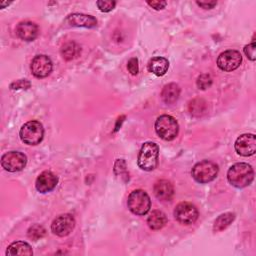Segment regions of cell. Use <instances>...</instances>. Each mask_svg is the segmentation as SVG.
I'll return each instance as SVG.
<instances>
[{"instance_id": "9c48e42d", "label": "cell", "mask_w": 256, "mask_h": 256, "mask_svg": "<svg viewBox=\"0 0 256 256\" xmlns=\"http://www.w3.org/2000/svg\"><path fill=\"white\" fill-rule=\"evenodd\" d=\"M242 63V55L237 50H227L221 53L217 59L218 67L225 72L236 70Z\"/></svg>"}, {"instance_id": "f1b7e54d", "label": "cell", "mask_w": 256, "mask_h": 256, "mask_svg": "<svg viewBox=\"0 0 256 256\" xmlns=\"http://www.w3.org/2000/svg\"><path fill=\"white\" fill-rule=\"evenodd\" d=\"M244 53L251 61H255V42L253 41L251 44H248L244 48Z\"/></svg>"}, {"instance_id": "603a6c76", "label": "cell", "mask_w": 256, "mask_h": 256, "mask_svg": "<svg viewBox=\"0 0 256 256\" xmlns=\"http://www.w3.org/2000/svg\"><path fill=\"white\" fill-rule=\"evenodd\" d=\"M27 235L31 240L37 241L46 235V230L43 226L39 224H35L29 228Z\"/></svg>"}, {"instance_id": "1f68e13d", "label": "cell", "mask_w": 256, "mask_h": 256, "mask_svg": "<svg viewBox=\"0 0 256 256\" xmlns=\"http://www.w3.org/2000/svg\"><path fill=\"white\" fill-rule=\"evenodd\" d=\"M10 3H8V2H0V5H1V8H4V6L5 5H9Z\"/></svg>"}, {"instance_id": "7402d4cb", "label": "cell", "mask_w": 256, "mask_h": 256, "mask_svg": "<svg viewBox=\"0 0 256 256\" xmlns=\"http://www.w3.org/2000/svg\"><path fill=\"white\" fill-rule=\"evenodd\" d=\"M81 52V48L78 44H76L75 42H69V43H66L62 49H61V54H62V57L67 60V61H70V60H73L75 59L76 57H78V55L80 54Z\"/></svg>"}, {"instance_id": "4316f807", "label": "cell", "mask_w": 256, "mask_h": 256, "mask_svg": "<svg viewBox=\"0 0 256 256\" xmlns=\"http://www.w3.org/2000/svg\"><path fill=\"white\" fill-rule=\"evenodd\" d=\"M31 86V83L26 80V79H21V80H17L15 82H13L11 85H10V89L11 90H19V89H29Z\"/></svg>"}, {"instance_id": "277c9868", "label": "cell", "mask_w": 256, "mask_h": 256, "mask_svg": "<svg viewBox=\"0 0 256 256\" xmlns=\"http://www.w3.org/2000/svg\"><path fill=\"white\" fill-rule=\"evenodd\" d=\"M129 210L138 216L146 215L151 208V200L144 190H134L130 193L127 201Z\"/></svg>"}, {"instance_id": "3957f363", "label": "cell", "mask_w": 256, "mask_h": 256, "mask_svg": "<svg viewBox=\"0 0 256 256\" xmlns=\"http://www.w3.org/2000/svg\"><path fill=\"white\" fill-rule=\"evenodd\" d=\"M155 130L161 139L172 141L179 133V125L174 117L170 115H162L155 122Z\"/></svg>"}, {"instance_id": "8992f818", "label": "cell", "mask_w": 256, "mask_h": 256, "mask_svg": "<svg viewBox=\"0 0 256 256\" xmlns=\"http://www.w3.org/2000/svg\"><path fill=\"white\" fill-rule=\"evenodd\" d=\"M20 138L27 145H38L44 138L43 125L38 121H29L20 130Z\"/></svg>"}, {"instance_id": "484cf974", "label": "cell", "mask_w": 256, "mask_h": 256, "mask_svg": "<svg viewBox=\"0 0 256 256\" xmlns=\"http://www.w3.org/2000/svg\"><path fill=\"white\" fill-rule=\"evenodd\" d=\"M97 6L99 8L100 11L102 12H110L112 11L115 6H116V2L115 1H104V0H99L97 1Z\"/></svg>"}, {"instance_id": "52a82bcc", "label": "cell", "mask_w": 256, "mask_h": 256, "mask_svg": "<svg viewBox=\"0 0 256 256\" xmlns=\"http://www.w3.org/2000/svg\"><path fill=\"white\" fill-rule=\"evenodd\" d=\"M175 219L184 225H190L196 222L199 213L195 205L189 202L179 203L174 210Z\"/></svg>"}, {"instance_id": "e0dca14e", "label": "cell", "mask_w": 256, "mask_h": 256, "mask_svg": "<svg viewBox=\"0 0 256 256\" xmlns=\"http://www.w3.org/2000/svg\"><path fill=\"white\" fill-rule=\"evenodd\" d=\"M169 69V61L164 57H154L148 63V70L156 76H163Z\"/></svg>"}, {"instance_id": "f546056e", "label": "cell", "mask_w": 256, "mask_h": 256, "mask_svg": "<svg viewBox=\"0 0 256 256\" xmlns=\"http://www.w3.org/2000/svg\"><path fill=\"white\" fill-rule=\"evenodd\" d=\"M147 4L154 8L155 10H162L166 7L167 3L165 1H147Z\"/></svg>"}, {"instance_id": "7a4b0ae2", "label": "cell", "mask_w": 256, "mask_h": 256, "mask_svg": "<svg viewBox=\"0 0 256 256\" xmlns=\"http://www.w3.org/2000/svg\"><path fill=\"white\" fill-rule=\"evenodd\" d=\"M159 147L154 142H145L138 155V166L144 171H153L158 166Z\"/></svg>"}, {"instance_id": "44dd1931", "label": "cell", "mask_w": 256, "mask_h": 256, "mask_svg": "<svg viewBox=\"0 0 256 256\" xmlns=\"http://www.w3.org/2000/svg\"><path fill=\"white\" fill-rule=\"evenodd\" d=\"M234 220H235V214L234 213L227 212V213H224V214L220 215L215 220V223H214V226H213L214 232H220V231L225 230L227 227H229L232 224V222Z\"/></svg>"}, {"instance_id": "6da1fadb", "label": "cell", "mask_w": 256, "mask_h": 256, "mask_svg": "<svg viewBox=\"0 0 256 256\" xmlns=\"http://www.w3.org/2000/svg\"><path fill=\"white\" fill-rule=\"evenodd\" d=\"M229 183L236 188H245L249 186L254 179V170L247 163H236L227 173Z\"/></svg>"}, {"instance_id": "2e32d148", "label": "cell", "mask_w": 256, "mask_h": 256, "mask_svg": "<svg viewBox=\"0 0 256 256\" xmlns=\"http://www.w3.org/2000/svg\"><path fill=\"white\" fill-rule=\"evenodd\" d=\"M67 22L71 26L75 27H85V28H94L97 26V20L95 17L86 14L74 13L67 17Z\"/></svg>"}, {"instance_id": "4dcf8cb0", "label": "cell", "mask_w": 256, "mask_h": 256, "mask_svg": "<svg viewBox=\"0 0 256 256\" xmlns=\"http://www.w3.org/2000/svg\"><path fill=\"white\" fill-rule=\"evenodd\" d=\"M197 5L204 9H212L217 5V1H208V2H202V1H197Z\"/></svg>"}, {"instance_id": "8fae6325", "label": "cell", "mask_w": 256, "mask_h": 256, "mask_svg": "<svg viewBox=\"0 0 256 256\" xmlns=\"http://www.w3.org/2000/svg\"><path fill=\"white\" fill-rule=\"evenodd\" d=\"M52 69L53 63L46 55H38L32 60L31 72L36 78H45L49 76Z\"/></svg>"}, {"instance_id": "ba28073f", "label": "cell", "mask_w": 256, "mask_h": 256, "mask_svg": "<svg viewBox=\"0 0 256 256\" xmlns=\"http://www.w3.org/2000/svg\"><path fill=\"white\" fill-rule=\"evenodd\" d=\"M26 164V155L18 151H10L1 158V165L8 172H19L25 168Z\"/></svg>"}, {"instance_id": "d4e9b609", "label": "cell", "mask_w": 256, "mask_h": 256, "mask_svg": "<svg viewBox=\"0 0 256 256\" xmlns=\"http://www.w3.org/2000/svg\"><path fill=\"white\" fill-rule=\"evenodd\" d=\"M212 85V78L208 74L201 75L197 80V86L201 90H206Z\"/></svg>"}, {"instance_id": "30bf717a", "label": "cell", "mask_w": 256, "mask_h": 256, "mask_svg": "<svg viewBox=\"0 0 256 256\" xmlns=\"http://www.w3.org/2000/svg\"><path fill=\"white\" fill-rule=\"evenodd\" d=\"M75 227V219L71 214H63L58 216L51 225L52 232L59 236L65 237L69 235Z\"/></svg>"}, {"instance_id": "5b68a950", "label": "cell", "mask_w": 256, "mask_h": 256, "mask_svg": "<svg viewBox=\"0 0 256 256\" xmlns=\"http://www.w3.org/2000/svg\"><path fill=\"white\" fill-rule=\"evenodd\" d=\"M218 172L219 168L214 162L204 160L192 168V177L198 183L206 184L213 181L217 177Z\"/></svg>"}, {"instance_id": "83f0119b", "label": "cell", "mask_w": 256, "mask_h": 256, "mask_svg": "<svg viewBox=\"0 0 256 256\" xmlns=\"http://www.w3.org/2000/svg\"><path fill=\"white\" fill-rule=\"evenodd\" d=\"M127 68H128V71H129L132 75H137L138 72H139L138 59H137V58H131V59L128 61Z\"/></svg>"}, {"instance_id": "ac0fdd59", "label": "cell", "mask_w": 256, "mask_h": 256, "mask_svg": "<svg viewBox=\"0 0 256 256\" xmlns=\"http://www.w3.org/2000/svg\"><path fill=\"white\" fill-rule=\"evenodd\" d=\"M180 87L175 84V83H170L168 85H166L161 93V97L162 100L166 103V104H174L180 96Z\"/></svg>"}, {"instance_id": "ffe728a7", "label": "cell", "mask_w": 256, "mask_h": 256, "mask_svg": "<svg viewBox=\"0 0 256 256\" xmlns=\"http://www.w3.org/2000/svg\"><path fill=\"white\" fill-rule=\"evenodd\" d=\"M7 255H33V250L31 246L22 241H17L12 243L7 249Z\"/></svg>"}, {"instance_id": "9a60e30c", "label": "cell", "mask_w": 256, "mask_h": 256, "mask_svg": "<svg viewBox=\"0 0 256 256\" xmlns=\"http://www.w3.org/2000/svg\"><path fill=\"white\" fill-rule=\"evenodd\" d=\"M154 194L160 201H170L174 196V187L168 180H159L154 185Z\"/></svg>"}, {"instance_id": "4fadbf2b", "label": "cell", "mask_w": 256, "mask_h": 256, "mask_svg": "<svg viewBox=\"0 0 256 256\" xmlns=\"http://www.w3.org/2000/svg\"><path fill=\"white\" fill-rule=\"evenodd\" d=\"M58 184V177L50 172V171H44L42 172L37 180H36V189L40 193H48L52 191Z\"/></svg>"}, {"instance_id": "d6986e66", "label": "cell", "mask_w": 256, "mask_h": 256, "mask_svg": "<svg viewBox=\"0 0 256 256\" xmlns=\"http://www.w3.org/2000/svg\"><path fill=\"white\" fill-rule=\"evenodd\" d=\"M147 223L152 230H160L166 225L167 217L162 211L154 210L148 217Z\"/></svg>"}, {"instance_id": "5bb4252c", "label": "cell", "mask_w": 256, "mask_h": 256, "mask_svg": "<svg viewBox=\"0 0 256 256\" xmlns=\"http://www.w3.org/2000/svg\"><path fill=\"white\" fill-rule=\"evenodd\" d=\"M38 26L35 23L29 21L21 22L16 27V33L18 37L27 42L34 41L38 36Z\"/></svg>"}, {"instance_id": "7c38bea8", "label": "cell", "mask_w": 256, "mask_h": 256, "mask_svg": "<svg viewBox=\"0 0 256 256\" xmlns=\"http://www.w3.org/2000/svg\"><path fill=\"white\" fill-rule=\"evenodd\" d=\"M236 152L244 157L252 156L256 152V137L254 134H243L235 142Z\"/></svg>"}, {"instance_id": "cb8c5ba5", "label": "cell", "mask_w": 256, "mask_h": 256, "mask_svg": "<svg viewBox=\"0 0 256 256\" xmlns=\"http://www.w3.org/2000/svg\"><path fill=\"white\" fill-rule=\"evenodd\" d=\"M206 109V103L202 99H195L189 104V110L191 114L195 116H200L205 112Z\"/></svg>"}]
</instances>
